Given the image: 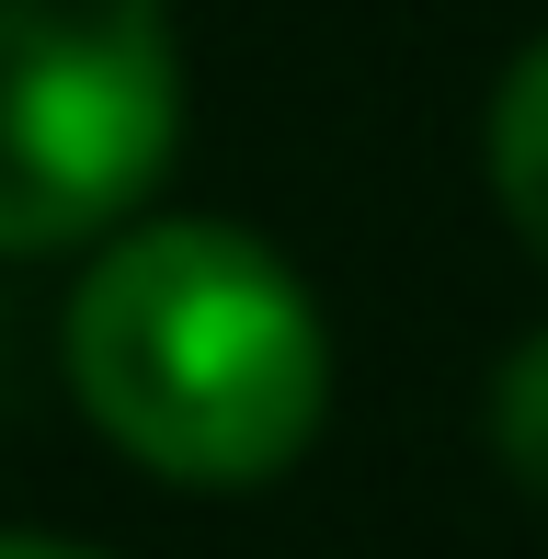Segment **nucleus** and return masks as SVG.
<instances>
[{"instance_id": "nucleus-1", "label": "nucleus", "mask_w": 548, "mask_h": 559, "mask_svg": "<svg viewBox=\"0 0 548 559\" xmlns=\"http://www.w3.org/2000/svg\"><path fill=\"white\" fill-rule=\"evenodd\" d=\"M69 389L148 479L263 491L332 412V332L252 228L148 217L69 297Z\"/></svg>"}, {"instance_id": "nucleus-2", "label": "nucleus", "mask_w": 548, "mask_h": 559, "mask_svg": "<svg viewBox=\"0 0 548 559\" xmlns=\"http://www.w3.org/2000/svg\"><path fill=\"white\" fill-rule=\"evenodd\" d=\"M183 148L171 0H0V263L104 240Z\"/></svg>"}, {"instance_id": "nucleus-3", "label": "nucleus", "mask_w": 548, "mask_h": 559, "mask_svg": "<svg viewBox=\"0 0 548 559\" xmlns=\"http://www.w3.org/2000/svg\"><path fill=\"white\" fill-rule=\"evenodd\" d=\"M491 194H503L514 240L548 263V35L503 69V92H491Z\"/></svg>"}, {"instance_id": "nucleus-4", "label": "nucleus", "mask_w": 548, "mask_h": 559, "mask_svg": "<svg viewBox=\"0 0 548 559\" xmlns=\"http://www.w3.org/2000/svg\"><path fill=\"white\" fill-rule=\"evenodd\" d=\"M491 445H503V468L548 491V332L503 354V377H491Z\"/></svg>"}, {"instance_id": "nucleus-5", "label": "nucleus", "mask_w": 548, "mask_h": 559, "mask_svg": "<svg viewBox=\"0 0 548 559\" xmlns=\"http://www.w3.org/2000/svg\"><path fill=\"white\" fill-rule=\"evenodd\" d=\"M0 559H104V548H69V537H0Z\"/></svg>"}]
</instances>
